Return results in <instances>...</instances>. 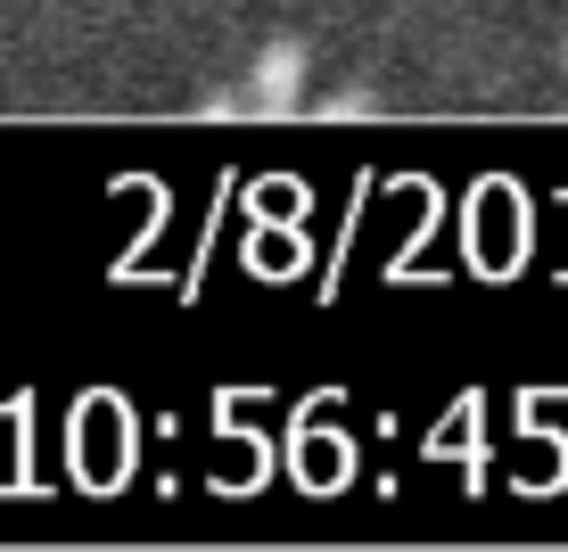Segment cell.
<instances>
[{"label":"cell","instance_id":"6da1fadb","mask_svg":"<svg viewBox=\"0 0 568 552\" xmlns=\"http://www.w3.org/2000/svg\"><path fill=\"white\" fill-rule=\"evenodd\" d=\"M305 74H313L305 42H288V33H281V42H264L256 67H247V116H297Z\"/></svg>","mask_w":568,"mask_h":552},{"label":"cell","instance_id":"7a4b0ae2","mask_svg":"<svg viewBox=\"0 0 568 552\" xmlns=\"http://www.w3.org/2000/svg\"><path fill=\"white\" fill-rule=\"evenodd\" d=\"M313 116H322V124H355V116H379V91H363V83H346V91H329V100H322V108H313Z\"/></svg>","mask_w":568,"mask_h":552}]
</instances>
